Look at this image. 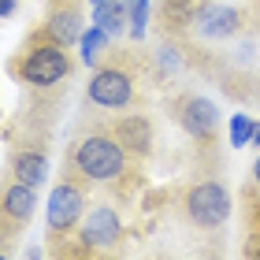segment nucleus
Segmentation results:
<instances>
[{
	"mask_svg": "<svg viewBox=\"0 0 260 260\" xmlns=\"http://www.w3.org/2000/svg\"><path fill=\"white\" fill-rule=\"evenodd\" d=\"M86 190L89 186L71 182V179L56 182V190L49 197V242H52V249L63 245L71 234L78 231L82 216H86Z\"/></svg>",
	"mask_w": 260,
	"mask_h": 260,
	"instance_id": "39448f33",
	"label": "nucleus"
},
{
	"mask_svg": "<svg viewBox=\"0 0 260 260\" xmlns=\"http://www.w3.org/2000/svg\"><path fill=\"white\" fill-rule=\"evenodd\" d=\"M126 175H134V156L112 130L93 126L86 134H78L67 145L63 156V179L93 186V182H119Z\"/></svg>",
	"mask_w": 260,
	"mask_h": 260,
	"instance_id": "f257e3e1",
	"label": "nucleus"
},
{
	"mask_svg": "<svg viewBox=\"0 0 260 260\" xmlns=\"http://www.w3.org/2000/svg\"><path fill=\"white\" fill-rule=\"evenodd\" d=\"M45 175H49V160H45L41 149H34V145L15 149V156H11V179H19L26 186H41Z\"/></svg>",
	"mask_w": 260,
	"mask_h": 260,
	"instance_id": "9b49d317",
	"label": "nucleus"
},
{
	"mask_svg": "<svg viewBox=\"0 0 260 260\" xmlns=\"http://www.w3.org/2000/svg\"><path fill=\"white\" fill-rule=\"evenodd\" d=\"M253 186H256V190H260V156L253 160Z\"/></svg>",
	"mask_w": 260,
	"mask_h": 260,
	"instance_id": "dca6fc26",
	"label": "nucleus"
},
{
	"mask_svg": "<svg viewBox=\"0 0 260 260\" xmlns=\"http://www.w3.org/2000/svg\"><path fill=\"white\" fill-rule=\"evenodd\" d=\"M101 126L112 130V134L126 145V152L134 160H145L149 152H152V123H149V115L126 112V115H115L112 123H101Z\"/></svg>",
	"mask_w": 260,
	"mask_h": 260,
	"instance_id": "6e6552de",
	"label": "nucleus"
},
{
	"mask_svg": "<svg viewBox=\"0 0 260 260\" xmlns=\"http://www.w3.org/2000/svg\"><path fill=\"white\" fill-rule=\"evenodd\" d=\"M193 22H197V30L205 34V38H223V34H234V30H238V11H234V8H216V4H208Z\"/></svg>",
	"mask_w": 260,
	"mask_h": 260,
	"instance_id": "f8f14e48",
	"label": "nucleus"
},
{
	"mask_svg": "<svg viewBox=\"0 0 260 260\" xmlns=\"http://www.w3.org/2000/svg\"><path fill=\"white\" fill-rule=\"evenodd\" d=\"M86 104L101 112H130L141 104L138 93V60L134 52L108 49V56L97 63V71L86 82Z\"/></svg>",
	"mask_w": 260,
	"mask_h": 260,
	"instance_id": "f03ea898",
	"label": "nucleus"
},
{
	"mask_svg": "<svg viewBox=\"0 0 260 260\" xmlns=\"http://www.w3.org/2000/svg\"><path fill=\"white\" fill-rule=\"evenodd\" d=\"M15 11V0H4V15H11Z\"/></svg>",
	"mask_w": 260,
	"mask_h": 260,
	"instance_id": "f3484780",
	"label": "nucleus"
},
{
	"mask_svg": "<svg viewBox=\"0 0 260 260\" xmlns=\"http://www.w3.org/2000/svg\"><path fill=\"white\" fill-rule=\"evenodd\" d=\"M93 22L119 38V34H123V26H126V8H123V4H115V0H108V4L93 8Z\"/></svg>",
	"mask_w": 260,
	"mask_h": 260,
	"instance_id": "ddd939ff",
	"label": "nucleus"
},
{
	"mask_svg": "<svg viewBox=\"0 0 260 260\" xmlns=\"http://www.w3.org/2000/svg\"><path fill=\"white\" fill-rule=\"evenodd\" d=\"M34 208H38V186L8 179L4 193H0V242H4V253L15 249V238L30 227Z\"/></svg>",
	"mask_w": 260,
	"mask_h": 260,
	"instance_id": "0eeeda50",
	"label": "nucleus"
},
{
	"mask_svg": "<svg viewBox=\"0 0 260 260\" xmlns=\"http://www.w3.org/2000/svg\"><path fill=\"white\" fill-rule=\"evenodd\" d=\"M108 38L112 34L104 30V26H97V22H93V26L82 34V56H86L89 63H97L101 56H108Z\"/></svg>",
	"mask_w": 260,
	"mask_h": 260,
	"instance_id": "4468645a",
	"label": "nucleus"
},
{
	"mask_svg": "<svg viewBox=\"0 0 260 260\" xmlns=\"http://www.w3.org/2000/svg\"><path fill=\"white\" fill-rule=\"evenodd\" d=\"M126 8H130V34L141 38L145 34V0H126Z\"/></svg>",
	"mask_w": 260,
	"mask_h": 260,
	"instance_id": "2eb2a0df",
	"label": "nucleus"
},
{
	"mask_svg": "<svg viewBox=\"0 0 260 260\" xmlns=\"http://www.w3.org/2000/svg\"><path fill=\"white\" fill-rule=\"evenodd\" d=\"M78 238H82V249H104V245H112L115 238H119V216H115V208L108 205H97L89 212V219H86V227L78 231Z\"/></svg>",
	"mask_w": 260,
	"mask_h": 260,
	"instance_id": "9d476101",
	"label": "nucleus"
},
{
	"mask_svg": "<svg viewBox=\"0 0 260 260\" xmlns=\"http://www.w3.org/2000/svg\"><path fill=\"white\" fill-rule=\"evenodd\" d=\"M168 108H171V119L193 141H201V145H212V141L219 138V112L208 97H201L193 89H182L168 101Z\"/></svg>",
	"mask_w": 260,
	"mask_h": 260,
	"instance_id": "423d86ee",
	"label": "nucleus"
},
{
	"mask_svg": "<svg viewBox=\"0 0 260 260\" xmlns=\"http://www.w3.org/2000/svg\"><path fill=\"white\" fill-rule=\"evenodd\" d=\"M89 4H93V8H101V4H108V0H89Z\"/></svg>",
	"mask_w": 260,
	"mask_h": 260,
	"instance_id": "a211bd4d",
	"label": "nucleus"
},
{
	"mask_svg": "<svg viewBox=\"0 0 260 260\" xmlns=\"http://www.w3.org/2000/svg\"><path fill=\"white\" fill-rule=\"evenodd\" d=\"M71 71H75V60H71L67 45L60 41H49L41 34H34L30 45L19 52V60L11 63V75L26 86H38V89H49L56 82H63Z\"/></svg>",
	"mask_w": 260,
	"mask_h": 260,
	"instance_id": "7ed1b4c3",
	"label": "nucleus"
},
{
	"mask_svg": "<svg viewBox=\"0 0 260 260\" xmlns=\"http://www.w3.org/2000/svg\"><path fill=\"white\" fill-rule=\"evenodd\" d=\"M41 38H49V41H60V45H75L82 41V8H78V0H60V4L52 8V15L49 22L38 30Z\"/></svg>",
	"mask_w": 260,
	"mask_h": 260,
	"instance_id": "1a4fd4ad",
	"label": "nucleus"
},
{
	"mask_svg": "<svg viewBox=\"0 0 260 260\" xmlns=\"http://www.w3.org/2000/svg\"><path fill=\"white\" fill-rule=\"evenodd\" d=\"M179 208H182V219L190 223V227H197V231H219L223 223L231 219L234 205H231V193H227L223 182L201 179L193 186H186Z\"/></svg>",
	"mask_w": 260,
	"mask_h": 260,
	"instance_id": "20e7f679",
	"label": "nucleus"
}]
</instances>
